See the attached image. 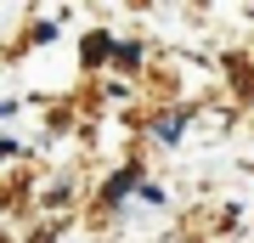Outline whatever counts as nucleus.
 I'll list each match as a JSON object with an SVG mask.
<instances>
[{
    "label": "nucleus",
    "mask_w": 254,
    "mask_h": 243,
    "mask_svg": "<svg viewBox=\"0 0 254 243\" xmlns=\"http://www.w3.org/2000/svg\"><path fill=\"white\" fill-rule=\"evenodd\" d=\"M130 187H136V170H125V175H113V187H108V204H113V198H125Z\"/></svg>",
    "instance_id": "f257e3e1"
}]
</instances>
